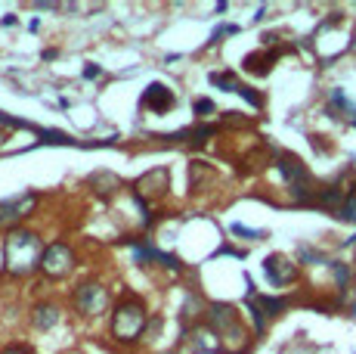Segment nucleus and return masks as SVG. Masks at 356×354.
Segmentation results:
<instances>
[{
    "label": "nucleus",
    "mask_w": 356,
    "mask_h": 354,
    "mask_svg": "<svg viewBox=\"0 0 356 354\" xmlns=\"http://www.w3.org/2000/svg\"><path fill=\"white\" fill-rule=\"evenodd\" d=\"M44 243H40L38 233L31 230H13L3 243V258H6V270L13 277H25L31 274L34 268H40L44 261Z\"/></svg>",
    "instance_id": "obj_1"
},
{
    "label": "nucleus",
    "mask_w": 356,
    "mask_h": 354,
    "mask_svg": "<svg viewBox=\"0 0 356 354\" xmlns=\"http://www.w3.org/2000/svg\"><path fill=\"white\" fill-rule=\"evenodd\" d=\"M208 320H211L214 336L220 339V348H227L232 354H238L245 348V330H242V323H238V314L232 305H211Z\"/></svg>",
    "instance_id": "obj_2"
},
{
    "label": "nucleus",
    "mask_w": 356,
    "mask_h": 354,
    "mask_svg": "<svg viewBox=\"0 0 356 354\" xmlns=\"http://www.w3.org/2000/svg\"><path fill=\"white\" fill-rule=\"evenodd\" d=\"M143 330H146V308L134 295H127L112 314V336L118 342H136Z\"/></svg>",
    "instance_id": "obj_3"
},
{
    "label": "nucleus",
    "mask_w": 356,
    "mask_h": 354,
    "mask_svg": "<svg viewBox=\"0 0 356 354\" xmlns=\"http://www.w3.org/2000/svg\"><path fill=\"white\" fill-rule=\"evenodd\" d=\"M279 171L285 174V180H289L291 193L298 196V202L310 199V171H307V165L298 155H289V153L279 155Z\"/></svg>",
    "instance_id": "obj_4"
},
{
    "label": "nucleus",
    "mask_w": 356,
    "mask_h": 354,
    "mask_svg": "<svg viewBox=\"0 0 356 354\" xmlns=\"http://www.w3.org/2000/svg\"><path fill=\"white\" fill-rule=\"evenodd\" d=\"M74 268V252L65 246V243H53V246H47L44 252V261H40V270H44L47 277H53V280H59V277H68Z\"/></svg>",
    "instance_id": "obj_5"
},
{
    "label": "nucleus",
    "mask_w": 356,
    "mask_h": 354,
    "mask_svg": "<svg viewBox=\"0 0 356 354\" xmlns=\"http://www.w3.org/2000/svg\"><path fill=\"white\" fill-rule=\"evenodd\" d=\"M74 305H78L81 314L97 317V314H102V311L108 308V292L102 289L99 283H84V286L74 289Z\"/></svg>",
    "instance_id": "obj_6"
},
{
    "label": "nucleus",
    "mask_w": 356,
    "mask_h": 354,
    "mask_svg": "<svg viewBox=\"0 0 356 354\" xmlns=\"http://www.w3.org/2000/svg\"><path fill=\"white\" fill-rule=\"evenodd\" d=\"M38 206V196L34 193H22L16 199H6L0 202V227H10V224H19L22 217H29Z\"/></svg>",
    "instance_id": "obj_7"
},
{
    "label": "nucleus",
    "mask_w": 356,
    "mask_h": 354,
    "mask_svg": "<svg viewBox=\"0 0 356 354\" xmlns=\"http://www.w3.org/2000/svg\"><path fill=\"white\" fill-rule=\"evenodd\" d=\"M168 183H170L168 168H155V171L143 174L140 180H136V193L146 196V199H152V196H161L164 190H168Z\"/></svg>",
    "instance_id": "obj_8"
},
{
    "label": "nucleus",
    "mask_w": 356,
    "mask_h": 354,
    "mask_svg": "<svg viewBox=\"0 0 356 354\" xmlns=\"http://www.w3.org/2000/svg\"><path fill=\"white\" fill-rule=\"evenodd\" d=\"M264 270H266V277H270L273 286H285L289 280H294V274H298V268H294L291 261H285L282 255L266 258V261H264Z\"/></svg>",
    "instance_id": "obj_9"
},
{
    "label": "nucleus",
    "mask_w": 356,
    "mask_h": 354,
    "mask_svg": "<svg viewBox=\"0 0 356 354\" xmlns=\"http://www.w3.org/2000/svg\"><path fill=\"white\" fill-rule=\"evenodd\" d=\"M140 103L146 106V109H152V112H168V109L174 106V93H170L164 84H159V81H155V84L146 87V93H143Z\"/></svg>",
    "instance_id": "obj_10"
},
{
    "label": "nucleus",
    "mask_w": 356,
    "mask_h": 354,
    "mask_svg": "<svg viewBox=\"0 0 356 354\" xmlns=\"http://www.w3.org/2000/svg\"><path fill=\"white\" fill-rule=\"evenodd\" d=\"M56 320H59V311L53 308V305H40V308L34 311V326H38V330H50Z\"/></svg>",
    "instance_id": "obj_11"
},
{
    "label": "nucleus",
    "mask_w": 356,
    "mask_h": 354,
    "mask_svg": "<svg viewBox=\"0 0 356 354\" xmlns=\"http://www.w3.org/2000/svg\"><path fill=\"white\" fill-rule=\"evenodd\" d=\"M273 59L276 56H260V53H251V56H245V69L254 72V75H266L273 66Z\"/></svg>",
    "instance_id": "obj_12"
},
{
    "label": "nucleus",
    "mask_w": 356,
    "mask_h": 354,
    "mask_svg": "<svg viewBox=\"0 0 356 354\" xmlns=\"http://www.w3.org/2000/svg\"><path fill=\"white\" fill-rule=\"evenodd\" d=\"M208 78H211V84L214 87H223V91H232V93H238V87H242L229 72H211Z\"/></svg>",
    "instance_id": "obj_13"
},
{
    "label": "nucleus",
    "mask_w": 356,
    "mask_h": 354,
    "mask_svg": "<svg viewBox=\"0 0 356 354\" xmlns=\"http://www.w3.org/2000/svg\"><path fill=\"white\" fill-rule=\"evenodd\" d=\"M338 217H341V221H350V224H356V193L347 196V202L338 208Z\"/></svg>",
    "instance_id": "obj_14"
},
{
    "label": "nucleus",
    "mask_w": 356,
    "mask_h": 354,
    "mask_svg": "<svg viewBox=\"0 0 356 354\" xmlns=\"http://www.w3.org/2000/svg\"><path fill=\"white\" fill-rule=\"evenodd\" d=\"M38 134H40V140H44V143H59V146H63V143H74L63 131H38Z\"/></svg>",
    "instance_id": "obj_15"
},
{
    "label": "nucleus",
    "mask_w": 356,
    "mask_h": 354,
    "mask_svg": "<svg viewBox=\"0 0 356 354\" xmlns=\"http://www.w3.org/2000/svg\"><path fill=\"white\" fill-rule=\"evenodd\" d=\"M334 277H338V286L344 289V286L350 283V268H344V264H334Z\"/></svg>",
    "instance_id": "obj_16"
},
{
    "label": "nucleus",
    "mask_w": 356,
    "mask_h": 354,
    "mask_svg": "<svg viewBox=\"0 0 356 354\" xmlns=\"http://www.w3.org/2000/svg\"><path fill=\"white\" fill-rule=\"evenodd\" d=\"M238 93H242V97H245V100H248V103H251V106H260V103H264V100H260V97H257V93H254V87H245V84H242V87H238Z\"/></svg>",
    "instance_id": "obj_17"
},
{
    "label": "nucleus",
    "mask_w": 356,
    "mask_h": 354,
    "mask_svg": "<svg viewBox=\"0 0 356 354\" xmlns=\"http://www.w3.org/2000/svg\"><path fill=\"white\" fill-rule=\"evenodd\" d=\"M211 134H214V128H211V125H202L198 131H193V143H204V140L211 137Z\"/></svg>",
    "instance_id": "obj_18"
},
{
    "label": "nucleus",
    "mask_w": 356,
    "mask_h": 354,
    "mask_svg": "<svg viewBox=\"0 0 356 354\" xmlns=\"http://www.w3.org/2000/svg\"><path fill=\"white\" fill-rule=\"evenodd\" d=\"M232 233L236 236H245V240H257V230H248V227H242V224H232Z\"/></svg>",
    "instance_id": "obj_19"
},
{
    "label": "nucleus",
    "mask_w": 356,
    "mask_h": 354,
    "mask_svg": "<svg viewBox=\"0 0 356 354\" xmlns=\"http://www.w3.org/2000/svg\"><path fill=\"white\" fill-rule=\"evenodd\" d=\"M183 311H186V317H189V311H193V320H195L198 311H202V302H198V295H189L186 298V308H183Z\"/></svg>",
    "instance_id": "obj_20"
},
{
    "label": "nucleus",
    "mask_w": 356,
    "mask_h": 354,
    "mask_svg": "<svg viewBox=\"0 0 356 354\" xmlns=\"http://www.w3.org/2000/svg\"><path fill=\"white\" fill-rule=\"evenodd\" d=\"M195 112H198V115L214 112V103H211V100H198V103H195Z\"/></svg>",
    "instance_id": "obj_21"
},
{
    "label": "nucleus",
    "mask_w": 356,
    "mask_h": 354,
    "mask_svg": "<svg viewBox=\"0 0 356 354\" xmlns=\"http://www.w3.org/2000/svg\"><path fill=\"white\" fill-rule=\"evenodd\" d=\"M99 75H102V69H99L97 63H87V69H84V78H87V81H90V78H99Z\"/></svg>",
    "instance_id": "obj_22"
},
{
    "label": "nucleus",
    "mask_w": 356,
    "mask_h": 354,
    "mask_svg": "<svg viewBox=\"0 0 356 354\" xmlns=\"http://www.w3.org/2000/svg\"><path fill=\"white\" fill-rule=\"evenodd\" d=\"M3 354H29V348H19V345H13V348H6Z\"/></svg>",
    "instance_id": "obj_23"
},
{
    "label": "nucleus",
    "mask_w": 356,
    "mask_h": 354,
    "mask_svg": "<svg viewBox=\"0 0 356 354\" xmlns=\"http://www.w3.org/2000/svg\"><path fill=\"white\" fill-rule=\"evenodd\" d=\"M353 125H356V118H353Z\"/></svg>",
    "instance_id": "obj_24"
},
{
    "label": "nucleus",
    "mask_w": 356,
    "mask_h": 354,
    "mask_svg": "<svg viewBox=\"0 0 356 354\" xmlns=\"http://www.w3.org/2000/svg\"><path fill=\"white\" fill-rule=\"evenodd\" d=\"M0 140H3V137H0Z\"/></svg>",
    "instance_id": "obj_25"
}]
</instances>
